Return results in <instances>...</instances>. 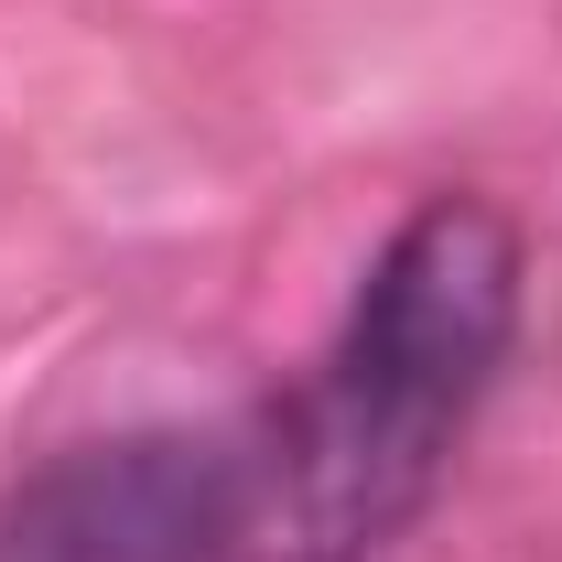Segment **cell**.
Instances as JSON below:
<instances>
[{
  "instance_id": "cell-1",
  "label": "cell",
  "mask_w": 562,
  "mask_h": 562,
  "mask_svg": "<svg viewBox=\"0 0 562 562\" xmlns=\"http://www.w3.org/2000/svg\"><path fill=\"white\" fill-rule=\"evenodd\" d=\"M519 336V227L487 195H422L347 303L325 368L249 432V562H368L401 541Z\"/></svg>"
},
{
  "instance_id": "cell-2",
  "label": "cell",
  "mask_w": 562,
  "mask_h": 562,
  "mask_svg": "<svg viewBox=\"0 0 562 562\" xmlns=\"http://www.w3.org/2000/svg\"><path fill=\"white\" fill-rule=\"evenodd\" d=\"M238 541L249 443L184 422L66 443L0 497V562H227Z\"/></svg>"
}]
</instances>
